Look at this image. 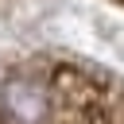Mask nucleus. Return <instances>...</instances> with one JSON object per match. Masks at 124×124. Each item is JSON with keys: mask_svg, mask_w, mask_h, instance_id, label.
Returning <instances> with one entry per match:
<instances>
[{"mask_svg": "<svg viewBox=\"0 0 124 124\" xmlns=\"http://www.w3.org/2000/svg\"><path fill=\"white\" fill-rule=\"evenodd\" d=\"M0 112L8 124H46L50 93L35 78H12L0 85Z\"/></svg>", "mask_w": 124, "mask_h": 124, "instance_id": "obj_1", "label": "nucleus"}]
</instances>
